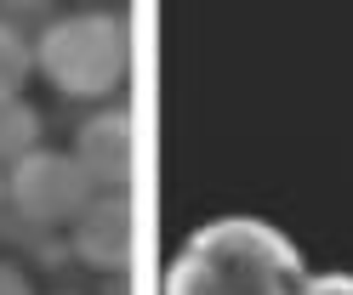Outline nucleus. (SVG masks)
Listing matches in <instances>:
<instances>
[{
  "label": "nucleus",
  "mask_w": 353,
  "mask_h": 295,
  "mask_svg": "<svg viewBox=\"0 0 353 295\" xmlns=\"http://www.w3.org/2000/svg\"><path fill=\"white\" fill-rule=\"evenodd\" d=\"M29 80H34V40L0 23V97H23Z\"/></svg>",
  "instance_id": "obj_7"
},
{
  "label": "nucleus",
  "mask_w": 353,
  "mask_h": 295,
  "mask_svg": "<svg viewBox=\"0 0 353 295\" xmlns=\"http://www.w3.org/2000/svg\"><path fill=\"white\" fill-rule=\"evenodd\" d=\"M34 68L52 91L74 102H108L131 74V29L103 6L57 12V23L34 40Z\"/></svg>",
  "instance_id": "obj_2"
},
{
  "label": "nucleus",
  "mask_w": 353,
  "mask_h": 295,
  "mask_svg": "<svg viewBox=\"0 0 353 295\" xmlns=\"http://www.w3.org/2000/svg\"><path fill=\"white\" fill-rule=\"evenodd\" d=\"M40 136H46V125H40V108L29 97H0V171L34 153Z\"/></svg>",
  "instance_id": "obj_6"
},
{
  "label": "nucleus",
  "mask_w": 353,
  "mask_h": 295,
  "mask_svg": "<svg viewBox=\"0 0 353 295\" xmlns=\"http://www.w3.org/2000/svg\"><path fill=\"white\" fill-rule=\"evenodd\" d=\"M63 233H69V250L85 267L125 272L137 261V250H143V204L131 193H92Z\"/></svg>",
  "instance_id": "obj_5"
},
{
  "label": "nucleus",
  "mask_w": 353,
  "mask_h": 295,
  "mask_svg": "<svg viewBox=\"0 0 353 295\" xmlns=\"http://www.w3.org/2000/svg\"><path fill=\"white\" fill-rule=\"evenodd\" d=\"M0 295H34V284H29V272L17 267V261H0Z\"/></svg>",
  "instance_id": "obj_10"
},
{
  "label": "nucleus",
  "mask_w": 353,
  "mask_h": 295,
  "mask_svg": "<svg viewBox=\"0 0 353 295\" xmlns=\"http://www.w3.org/2000/svg\"><path fill=\"white\" fill-rule=\"evenodd\" d=\"M85 182L97 193H131L137 188V171H143V125L131 108H97L92 120H80L74 131V148Z\"/></svg>",
  "instance_id": "obj_4"
},
{
  "label": "nucleus",
  "mask_w": 353,
  "mask_h": 295,
  "mask_svg": "<svg viewBox=\"0 0 353 295\" xmlns=\"http://www.w3.org/2000/svg\"><path fill=\"white\" fill-rule=\"evenodd\" d=\"M0 23L17 29L23 40H40L57 23V6H52V0H0Z\"/></svg>",
  "instance_id": "obj_8"
},
{
  "label": "nucleus",
  "mask_w": 353,
  "mask_h": 295,
  "mask_svg": "<svg viewBox=\"0 0 353 295\" xmlns=\"http://www.w3.org/2000/svg\"><path fill=\"white\" fill-rule=\"evenodd\" d=\"M307 278L302 250L262 216H216L171 256L160 295H296Z\"/></svg>",
  "instance_id": "obj_1"
},
{
  "label": "nucleus",
  "mask_w": 353,
  "mask_h": 295,
  "mask_svg": "<svg viewBox=\"0 0 353 295\" xmlns=\"http://www.w3.org/2000/svg\"><path fill=\"white\" fill-rule=\"evenodd\" d=\"M296 295H353V272H307Z\"/></svg>",
  "instance_id": "obj_9"
},
{
  "label": "nucleus",
  "mask_w": 353,
  "mask_h": 295,
  "mask_svg": "<svg viewBox=\"0 0 353 295\" xmlns=\"http://www.w3.org/2000/svg\"><path fill=\"white\" fill-rule=\"evenodd\" d=\"M0 210H6V171H0Z\"/></svg>",
  "instance_id": "obj_11"
},
{
  "label": "nucleus",
  "mask_w": 353,
  "mask_h": 295,
  "mask_svg": "<svg viewBox=\"0 0 353 295\" xmlns=\"http://www.w3.org/2000/svg\"><path fill=\"white\" fill-rule=\"evenodd\" d=\"M92 193L97 188L85 182L80 159L46 142L23 153L17 165H6V210H17L29 227H69Z\"/></svg>",
  "instance_id": "obj_3"
}]
</instances>
